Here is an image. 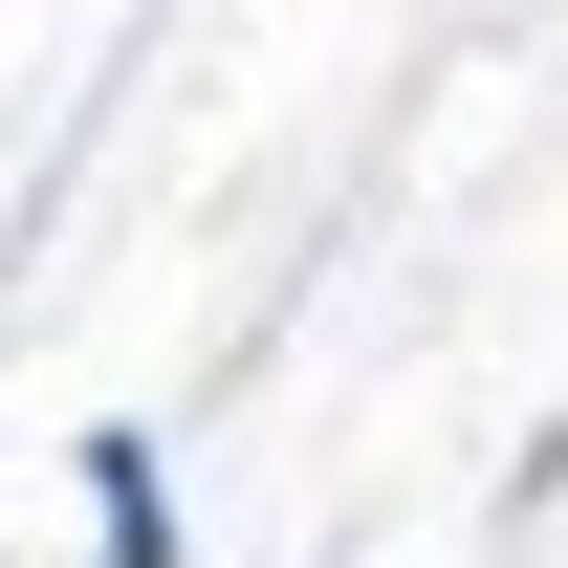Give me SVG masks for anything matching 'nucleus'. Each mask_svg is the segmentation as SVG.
I'll list each match as a JSON object with an SVG mask.
<instances>
[{"instance_id": "f257e3e1", "label": "nucleus", "mask_w": 568, "mask_h": 568, "mask_svg": "<svg viewBox=\"0 0 568 568\" xmlns=\"http://www.w3.org/2000/svg\"><path fill=\"white\" fill-rule=\"evenodd\" d=\"M67 481H88V568H175V437L153 416H88Z\"/></svg>"}]
</instances>
